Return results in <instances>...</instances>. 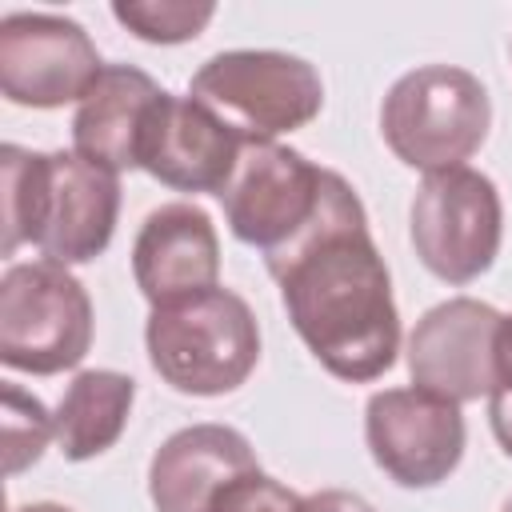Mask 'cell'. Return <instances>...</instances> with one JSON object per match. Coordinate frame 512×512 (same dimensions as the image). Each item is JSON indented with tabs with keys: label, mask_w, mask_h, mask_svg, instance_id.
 <instances>
[{
	"label": "cell",
	"mask_w": 512,
	"mask_h": 512,
	"mask_svg": "<svg viewBox=\"0 0 512 512\" xmlns=\"http://www.w3.org/2000/svg\"><path fill=\"white\" fill-rule=\"evenodd\" d=\"M132 276L152 308L220 288V236L212 216L188 200L152 208L132 244Z\"/></svg>",
	"instance_id": "7c38bea8"
},
{
	"label": "cell",
	"mask_w": 512,
	"mask_h": 512,
	"mask_svg": "<svg viewBox=\"0 0 512 512\" xmlns=\"http://www.w3.org/2000/svg\"><path fill=\"white\" fill-rule=\"evenodd\" d=\"M500 320L504 316L492 304L472 296H452L428 308L408 336L412 384L452 404L488 400L500 384L496 372Z\"/></svg>",
	"instance_id": "30bf717a"
},
{
	"label": "cell",
	"mask_w": 512,
	"mask_h": 512,
	"mask_svg": "<svg viewBox=\"0 0 512 512\" xmlns=\"http://www.w3.org/2000/svg\"><path fill=\"white\" fill-rule=\"evenodd\" d=\"M48 440H56V420L48 416V408L36 396L20 392L16 384H4V468L8 476L36 464Z\"/></svg>",
	"instance_id": "d6986e66"
},
{
	"label": "cell",
	"mask_w": 512,
	"mask_h": 512,
	"mask_svg": "<svg viewBox=\"0 0 512 512\" xmlns=\"http://www.w3.org/2000/svg\"><path fill=\"white\" fill-rule=\"evenodd\" d=\"M488 424H492V436L500 440V448L512 456V396L500 388L488 396Z\"/></svg>",
	"instance_id": "7402d4cb"
},
{
	"label": "cell",
	"mask_w": 512,
	"mask_h": 512,
	"mask_svg": "<svg viewBox=\"0 0 512 512\" xmlns=\"http://www.w3.org/2000/svg\"><path fill=\"white\" fill-rule=\"evenodd\" d=\"M300 512H376L364 496L356 492H344V488H324V492H312L304 496Z\"/></svg>",
	"instance_id": "44dd1931"
},
{
	"label": "cell",
	"mask_w": 512,
	"mask_h": 512,
	"mask_svg": "<svg viewBox=\"0 0 512 512\" xmlns=\"http://www.w3.org/2000/svg\"><path fill=\"white\" fill-rule=\"evenodd\" d=\"M132 400H136V384L132 376L116 372V368H88L80 372L60 404H56V444L64 452V460H92L100 452H108L120 436L124 424L132 416Z\"/></svg>",
	"instance_id": "2e32d148"
},
{
	"label": "cell",
	"mask_w": 512,
	"mask_h": 512,
	"mask_svg": "<svg viewBox=\"0 0 512 512\" xmlns=\"http://www.w3.org/2000/svg\"><path fill=\"white\" fill-rule=\"evenodd\" d=\"M352 184L328 168H316L304 152L256 140L244 144L228 184L220 188L224 220L240 244L264 252V260L288 256L348 192Z\"/></svg>",
	"instance_id": "7a4b0ae2"
},
{
	"label": "cell",
	"mask_w": 512,
	"mask_h": 512,
	"mask_svg": "<svg viewBox=\"0 0 512 512\" xmlns=\"http://www.w3.org/2000/svg\"><path fill=\"white\" fill-rule=\"evenodd\" d=\"M256 468L260 464L244 432L228 424H188L156 448L148 496L156 512H208V504L232 480Z\"/></svg>",
	"instance_id": "5bb4252c"
},
{
	"label": "cell",
	"mask_w": 512,
	"mask_h": 512,
	"mask_svg": "<svg viewBox=\"0 0 512 512\" xmlns=\"http://www.w3.org/2000/svg\"><path fill=\"white\" fill-rule=\"evenodd\" d=\"M268 272L280 284L296 336L336 380L368 384L396 364L400 316L392 276L352 188Z\"/></svg>",
	"instance_id": "6da1fadb"
},
{
	"label": "cell",
	"mask_w": 512,
	"mask_h": 512,
	"mask_svg": "<svg viewBox=\"0 0 512 512\" xmlns=\"http://www.w3.org/2000/svg\"><path fill=\"white\" fill-rule=\"evenodd\" d=\"M160 96L164 88L148 72L132 64H108L92 84V92L76 104L72 152L116 176L140 168V140Z\"/></svg>",
	"instance_id": "9a60e30c"
},
{
	"label": "cell",
	"mask_w": 512,
	"mask_h": 512,
	"mask_svg": "<svg viewBox=\"0 0 512 512\" xmlns=\"http://www.w3.org/2000/svg\"><path fill=\"white\" fill-rule=\"evenodd\" d=\"M364 440L376 468L400 488H436L464 456V416L460 404L416 384L384 388L364 408Z\"/></svg>",
	"instance_id": "9c48e42d"
},
{
	"label": "cell",
	"mask_w": 512,
	"mask_h": 512,
	"mask_svg": "<svg viewBox=\"0 0 512 512\" xmlns=\"http://www.w3.org/2000/svg\"><path fill=\"white\" fill-rule=\"evenodd\" d=\"M112 16L148 44H184L196 40L208 20L216 16V4H188V0H116Z\"/></svg>",
	"instance_id": "ac0fdd59"
},
{
	"label": "cell",
	"mask_w": 512,
	"mask_h": 512,
	"mask_svg": "<svg viewBox=\"0 0 512 512\" xmlns=\"http://www.w3.org/2000/svg\"><path fill=\"white\" fill-rule=\"evenodd\" d=\"M104 68L92 36L68 16L12 12L0 20V92L12 104H80Z\"/></svg>",
	"instance_id": "ba28073f"
},
{
	"label": "cell",
	"mask_w": 512,
	"mask_h": 512,
	"mask_svg": "<svg viewBox=\"0 0 512 512\" xmlns=\"http://www.w3.org/2000/svg\"><path fill=\"white\" fill-rule=\"evenodd\" d=\"M504 208L496 184L476 168L428 172L412 200V248L444 284H472L500 252Z\"/></svg>",
	"instance_id": "52a82bcc"
},
{
	"label": "cell",
	"mask_w": 512,
	"mask_h": 512,
	"mask_svg": "<svg viewBox=\"0 0 512 512\" xmlns=\"http://www.w3.org/2000/svg\"><path fill=\"white\" fill-rule=\"evenodd\" d=\"M244 140L200 100L164 92L140 140V168L176 192H216L228 184Z\"/></svg>",
	"instance_id": "4fadbf2b"
},
{
	"label": "cell",
	"mask_w": 512,
	"mask_h": 512,
	"mask_svg": "<svg viewBox=\"0 0 512 512\" xmlns=\"http://www.w3.org/2000/svg\"><path fill=\"white\" fill-rule=\"evenodd\" d=\"M300 504H304V496H296L288 484H280L256 468V472L232 480L208 504V512H300Z\"/></svg>",
	"instance_id": "ffe728a7"
},
{
	"label": "cell",
	"mask_w": 512,
	"mask_h": 512,
	"mask_svg": "<svg viewBox=\"0 0 512 512\" xmlns=\"http://www.w3.org/2000/svg\"><path fill=\"white\" fill-rule=\"evenodd\" d=\"M188 96L224 120L244 144L296 132L324 108L320 72L308 60L272 48L216 52L192 72Z\"/></svg>",
	"instance_id": "5b68a950"
},
{
	"label": "cell",
	"mask_w": 512,
	"mask_h": 512,
	"mask_svg": "<svg viewBox=\"0 0 512 512\" xmlns=\"http://www.w3.org/2000/svg\"><path fill=\"white\" fill-rule=\"evenodd\" d=\"M496 372H500V392H512V316L500 320V336H496Z\"/></svg>",
	"instance_id": "603a6c76"
},
{
	"label": "cell",
	"mask_w": 512,
	"mask_h": 512,
	"mask_svg": "<svg viewBox=\"0 0 512 512\" xmlns=\"http://www.w3.org/2000/svg\"><path fill=\"white\" fill-rule=\"evenodd\" d=\"M156 376L184 396L236 392L260 360V324L244 296L212 288L180 304L152 308L144 328Z\"/></svg>",
	"instance_id": "3957f363"
},
{
	"label": "cell",
	"mask_w": 512,
	"mask_h": 512,
	"mask_svg": "<svg viewBox=\"0 0 512 512\" xmlns=\"http://www.w3.org/2000/svg\"><path fill=\"white\" fill-rule=\"evenodd\" d=\"M12 512H72L68 504H52V500H36V504H20Z\"/></svg>",
	"instance_id": "cb8c5ba5"
},
{
	"label": "cell",
	"mask_w": 512,
	"mask_h": 512,
	"mask_svg": "<svg viewBox=\"0 0 512 512\" xmlns=\"http://www.w3.org/2000/svg\"><path fill=\"white\" fill-rule=\"evenodd\" d=\"M492 100L480 76L452 64H424L404 72L380 108V132L408 168L448 172L484 144Z\"/></svg>",
	"instance_id": "277c9868"
},
{
	"label": "cell",
	"mask_w": 512,
	"mask_h": 512,
	"mask_svg": "<svg viewBox=\"0 0 512 512\" xmlns=\"http://www.w3.org/2000/svg\"><path fill=\"white\" fill-rule=\"evenodd\" d=\"M40 172H44V152H28L20 144L0 148V180H4L0 252L4 256H12L20 244H32V224H36V208H40Z\"/></svg>",
	"instance_id": "e0dca14e"
},
{
	"label": "cell",
	"mask_w": 512,
	"mask_h": 512,
	"mask_svg": "<svg viewBox=\"0 0 512 512\" xmlns=\"http://www.w3.org/2000/svg\"><path fill=\"white\" fill-rule=\"evenodd\" d=\"M500 512H512V496H508V500H504V508H500Z\"/></svg>",
	"instance_id": "d4e9b609"
},
{
	"label": "cell",
	"mask_w": 512,
	"mask_h": 512,
	"mask_svg": "<svg viewBox=\"0 0 512 512\" xmlns=\"http://www.w3.org/2000/svg\"><path fill=\"white\" fill-rule=\"evenodd\" d=\"M116 216V172L84 160L80 152H44L40 208L32 224V244L44 252V260H56L64 268L96 260L112 244Z\"/></svg>",
	"instance_id": "8fae6325"
},
{
	"label": "cell",
	"mask_w": 512,
	"mask_h": 512,
	"mask_svg": "<svg viewBox=\"0 0 512 512\" xmlns=\"http://www.w3.org/2000/svg\"><path fill=\"white\" fill-rule=\"evenodd\" d=\"M92 348V300L56 260L12 264L0 280V364L28 376L76 368Z\"/></svg>",
	"instance_id": "8992f818"
}]
</instances>
